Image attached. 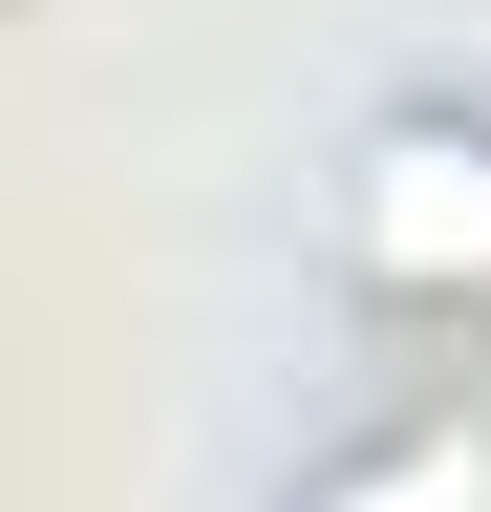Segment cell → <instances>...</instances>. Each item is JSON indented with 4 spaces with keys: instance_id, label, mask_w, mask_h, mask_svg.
Wrapping results in <instances>:
<instances>
[{
    "instance_id": "cell-1",
    "label": "cell",
    "mask_w": 491,
    "mask_h": 512,
    "mask_svg": "<svg viewBox=\"0 0 491 512\" xmlns=\"http://www.w3.org/2000/svg\"><path fill=\"white\" fill-rule=\"evenodd\" d=\"M342 256L385 299H449V278H491V128H385L363 150V214H342Z\"/></svg>"
},
{
    "instance_id": "cell-2",
    "label": "cell",
    "mask_w": 491,
    "mask_h": 512,
    "mask_svg": "<svg viewBox=\"0 0 491 512\" xmlns=\"http://www.w3.org/2000/svg\"><path fill=\"white\" fill-rule=\"evenodd\" d=\"M321 512H491V448H470V427H406L385 470H363V491H321Z\"/></svg>"
}]
</instances>
